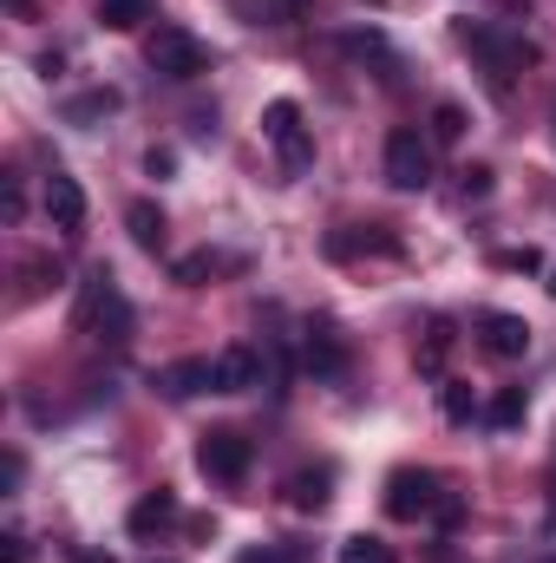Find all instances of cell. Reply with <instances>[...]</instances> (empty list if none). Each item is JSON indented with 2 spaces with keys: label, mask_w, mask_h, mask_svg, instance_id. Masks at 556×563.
Masks as SVG:
<instances>
[{
  "label": "cell",
  "mask_w": 556,
  "mask_h": 563,
  "mask_svg": "<svg viewBox=\"0 0 556 563\" xmlns=\"http://www.w3.org/2000/svg\"><path fill=\"white\" fill-rule=\"evenodd\" d=\"M465 46L498 73V79H511V73H524L531 66V46L524 40H504V33H491V26H465Z\"/></svg>",
  "instance_id": "ba28073f"
},
{
  "label": "cell",
  "mask_w": 556,
  "mask_h": 563,
  "mask_svg": "<svg viewBox=\"0 0 556 563\" xmlns=\"http://www.w3.org/2000/svg\"><path fill=\"white\" fill-rule=\"evenodd\" d=\"M438 407H445V420H452V426L478 420V394H471L465 380H445V387H438Z\"/></svg>",
  "instance_id": "e0dca14e"
},
{
  "label": "cell",
  "mask_w": 556,
  "mask_h": 563,
  "mask_svg": "<svg viewBox=\"0 0 556 563\" xmlns=\"http://www.w3.org/2000/svg\"><path fill=\"white\" fill-rule=\"evenodd\" d=\"M445 347H452V328L432 321V328H425V347H419V374H438V367H445Z\"/></svg>",
  "instance_id": "ffe728a7"
},
{
  "label": "cell",
  "mask_w": 556,
  "mask_h": 563,
  "mask_svg": "<svg viewBox=\"0 0 556 563\" xmlns=\"http://www.w3.org/2000/svg\"><path fill=\"white\" fill-rule=\"evenodd\" d=\"M438 478L432 472H413V465H400L393 478H387V518H400V525H419L425 511H438Z\"/></svg>",
  "instance_id": "8992f818"
},
{
  "label": "cell",
  "mask_w": 556,
  "mask_h": 563,
  "mask_svg": "<svg viewBox=\"0 0 556 563\" xmlns=\"http://www.w3.org/2000/svg\"><path fill=\"white\" fill-rule=\"evenodd\" d=\"M0 563H26V538H20V531L0 538Z\"/></svg>",
  "instance_id": "cb8c5ba5"
},
{
  "label": "cell",
  "mask_w": 556,
  "mask_h": 563,
  "mask_svg": "<svg viewBox=\"0 0 556 563\" xmlns=\"http://www.w3.org/2000/svg\"><path fill=\"white\" fill-rule=\"evenodd\" d=\"M551 563H556V558H551Z\"/></svg>",
  "instance_id": "4dcf8cb0"
},
{
  "label": "cell",
  "mask_w": 556,
  "mask_h": 563,
  "mask_svg": "<svg viewBox=\"0 0 556 563\" xmlns=\"http://www.w3.org/2000/svg\"><path fill=\"white\" fill-rule=\"evenodd\" d=\"M551 295H556V269H551Z\"/></svg>",
  "instance_id": "f1b7e54d"
},
{
  "label": "cell",
  "mask_w": 556,
  "mask_h": 563,
  "mask_svg": "<svg viewBox=\"0 0 556 563\" xmlns=\"http://www.w3.org/2000/svg\"><path fill=\"white\" fill-rule=\"evenodd\" d=\"M79 328H86V334H99V341H112V347H125V341H132V301L119 295V282L105 276V269H92V276H86Z\"/></svg>",
  "instance_id": "6da1fadb"
},
{
  "label": "cell",
  "mask_w": 556,
  "mask_h": 563,
  "mask_svg": "<svg viewBox=\"0 0 556 563\" xmlns=\"http://www.w3.org/2000/svg\"><path fill=\"white\" fill-rule=\"evenodd\" d=\"M125 223H132V243H138V250H151V256L164 250V210H157V203H132Z\"/></svg>",
  "instance_id": "9a60e30c"
},
{
  "label": "cell",
  "mask_w": 556,
  "mask_h": 563,
  "mask_svg": "<svg viewBox=\"0 0 556 563\" xmlns=\"http://www.w3.org/2000/svg\"><path fill=\"white\" fill-rule=\"evenodd\" d=\"M216 269H223V256L197 250V256H184V263H177V282H184V288H203V282L216 276Z\"/></svg>",
  "instance_id": "603a6c76"
},
{
  "label": "cell",
  "mask_w": 556,
  "mask_h": 563,
  "mask_svg": "<svg viewBox=\"0 0 556 563\" xmlns=\"http://www.w3.org/2000/svg\"><path fill=\"white\" fill-rule=\"evenodd\" d=\"M327 498H334V472H327V465L288 478V505H294V511H327Z\"/></svg>",
  "instance_id": "4fadbf2b"
},
{
  "label": "cell",
  "mask_w": 556,
  "mask_h": 563,
  "mask_svg": "<svg viewBox=\"0 0 556 563\" xmlns=\"http://www.w3.org/2000/svg\"><path fill=\"white\" fill-rule=\"evenodd\" d=\"M341 563H400V558H393V544H380V538H347V544H341Z\"/></svg>",
  "instance_id": "7402d4cb"
},
{
  "label": "cell",
  "mask_w": 556,
  "mask_h": 563,
  "mask_svg": "<svg viewBox=\"0 0 556 563\" xmlns=\"http://www.w3.org/2000/svg\"><path fill=\"white\" fill-rule=\"evenodd\" d=\"M46 223H53V230H66V236L86 223V190H79V177H66V170H53V177H46Z\"/></svg>",
  "instance_id": "9c48e42d"
},
{
  "label": "cell",
  "mask_w": 556,
  "mask_h": 563,
  "mask_svg": "<svg viewBox=\"0 0 556 563\" xmlns=\"http://www.w3.org/2000/svg\"><path fill=\"white\" fill-rule=\"evenodd\" d=\"M210 367H216V394H249V387H263V354H256V347H223Z\"/></svg>",
  "instance_id": "30bf717a"
},
{
  "label": "cell",
  "mask_w": 556,
  "mask_h": 563,
  "mask_svg": "<svg viewBox=\"0 0 556 563\" xmlns=\"http://www.w3.org/2000/svg\"><path fill=\"white\" fill-rule=\"evenodd\" d=\"M151 13H157L151 0H99V26H112V33H132Z\"/></svg>",
  "instance_id": "2e32d148"
},
{
  "label": "cell",
  "mask_w": 556,
  "mask_h": 563,
  "mask_svg": "<svg viewBox=\"0 0 556 563\" xmlns=\"http://www.w3.org/2000/svg\"><path fill=\"white\" fill-rule=\"evenodd\" d=\"M485 190H491V170H485V164H478V170H465V197H485Z\"/></svg>",
  "instance_id": "4316f807"
},
{
  "label": "cell",
  "mask_w": 556,
  "mask_h": 563,
  "mask_svg": "<svg viewBox=\"0 0 556 563\" xmlns=\"http://www.w3.org/2000/svg\"><path fill=\"white\" fill-rule=\"evenodd\" d=\"M144 170H151V177H170V170H177V151H151Z\"/></svg>",
  "instance_id": "d4e9b609"
},
{
  "label": "cell",
  "mask_w": 556,
  "mask_h": 563,
  "mask_svg": "<svg viewBox=\"0 0 556 563\" xmlns=\"http://www.w3.org/2000/svg\"><path fill=\"white\" fill-rule=\"evenodd\" d=\"M478 341H485V354H498V361H524V354H531V321L491 308V314H478Z\"/></svg>",
  "instance_id": "52a82bcc"
},
{
  "label": "cell",
  "mask_w": 556,
  "mask_h": 563,
  "mask_svg": "<svg viewBox=\"0 0 556 563\" xmlns=\"http://www.w3.org/2000/svg\"><path fill=\"white\" fill-rule=\"evenodd\" d=\"M301 361H308V374H314V380H334V374L347 367V347H341V334H334V328H308Z\"/></svg>",
  "instance_id": "8fae6325"
},
{
  "label": "cell",
  "mask_w": 556,
  "mask_h": 563,
  "mask_svg": "<svg viewBox=\"0 0 556 563\" xmlns=\"http://www.w3.org/2000/svg\"><path fill=\"white\" fill-rule=\"evenodd\" d=\"M197 472H203V478L236 485V478L249 472V439H243L236 426H210V432L197 439Z\"/></svg>",
  "instance_id": "277c9868"
},
{
  "label": "cell",
  "mask_w": 556,
  "mask_h": 563,
  "mask_svg": "<svg viewBox=\"0 0 556 563\" xmlns=\"http://www.w3.org/2000/svg\"><path fill=\"white\" fill-rule=\"evenodd\" d=\"M288 7H294V0H288Z\"/></svg>",
  "instance_id": "f546056e"
},
{
  "label": "cell",
  "mask_w": 556,
  "mask_h": 563,
  "mask_svg": "<svg viewBox=\"0 0 556 563\" xmlns=\"http://www.w3.org/2000/svg\"><path fill=\"white\" fill-rule=\"evenodd\" d=\"M263 132H269V144H276L281 170L288 177H301L308 164H314V139H308V125H301V106L294 99H276L269 112H263Z\"/></svg>",
  "instance_id": "3957f363"
},
{
  "label": "cell",
  "mask_w": 556,
  "mask_h": 563,
  "mask_svg": "<svg viewBox=\"0 0 556 563\" xmlns=\"http://www.w3.org/2000/svg\"><path fill=\"white\" fill-rule=\"evenodd\" d=\"M157 387H164L170 400H190V394H203V387L216 394V367H210V361H170V367L157 374Z\"/></svg>",
  "instance_id": "7c38bea8"
},
{
  "label": "cell",
  "mask_w": 556,
  "mask_h": 563,
  "mask_svg": "<svg viewBox=\"0 0 556 563\" xmlns=\"http://www.w3.org/2000/svg\"><path fill=\"white\" fill-rule=\"evenodd\" d=\"M498 263H504V269H544V256H537V250H511V256H498Z\"/></svg>",
  "instance_id": "484cf974"
},
{
  "label": "cell",
  "mask_w": 556,
  "mask_h": 563,
  "mask_svg": "<svg viewBox=\"0 0 556 563\" xmlns=\"http://www.w3.org/2000/svg\"><path fill=\"white\" fill-rule=\"evenodd\" d=\"M170 525H177V498L170 492H144L138 505H132V538H157Z\"/></svg>",
  "instance_id": "5bb4252c"
},
{
  "label": "cell",
  "mask_w": 556,
  "mask_h": 563,
  "mask_svg": "<svg viewBox=\"0 0 556 563\" xmlns=\"http://www.w3.org/2000/svg\"><path fill=\"white\" fill-rule=\"evenodd\" d=\"M432 139H438V144L465 139V106H452V99H445V106H432Z\"/></svg>",
  "instance_id": "44dd1931"
},
{
  "label": "cell",
  "mask_w": 556,
  "mask_h": 563,
  "mask_svg": "<svg viewBox=\"0 0 556 563\" xmlns=\"http://www.w3.org/2000/svg\"><path fill=\"white\" fill-rule=\"evenodd\" d=\"M79 563H112V558H105V551H86V558H79Z\"/></svg>",
  "instance_id": "83f0119b"
},
{
  "label": "cell",
  "mask_w": 556,
  "mask_h": 563,
  "mask_svg": "<svg viewBox=\"0 0 556 563\" xmlns=\"http://www.w3.org/2000/svg\"><path fill=\"white\" fill-rule=\"evenodd\" d=\"M524 413H531V400H524V387H504V394L491 400V426H498V432H511V426H524Z\"/></svg>",
  "instance_id": "ac0fdd59"
},
{
  "label": "cell",
  "mask_w": 556,
  "mask_h": 563,
  "mask_svg": "<svg viewBox=\"0 0 556 563\" xmlns=\"http://www.w3.org/2000/svg\"><path fill=\"white\" fill-rule=\"evenodd\" d=\"M387 184L393 190H425L432 184V144L419 139L413 125L387 132Z\"/></svg>",
  "instance_id": "5b68a950"
},
{
  "label": "cell",
  "mask_w": 556,
  "mask_h": 563,
  "mask_svg": "<svg viewBox=\"0 0 556 563\" xmlns=\"http://www.w3.org/2000/svg\"><path fill=\"white\" fill-rule=\"evenodd\" d=\"M144 59H151L157 79H203L210 73V46L190 26H157L151 46H144Z\"/></svg>",
  "instance_id": "7a4b0ae2"
},
{
  "label": "cell",
  "mask_w": 556,
  "mask_h": 563,
  "mask_svg": "<svg viewBox=\"0 0 556 563\" xmlns=\"http://www.w3.org/2000/svg\"><path fill=\"white\" fill-rule=\"evenodd\" d=\"M105 112H119V92H112V86H105V92H86V99H73V106H66V119H73V125L105 119Z\"/></svg>",
  "instance_id": "d6986e66"
}]
</instances>
